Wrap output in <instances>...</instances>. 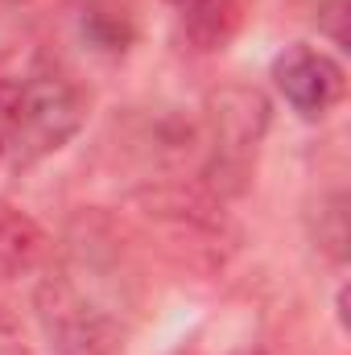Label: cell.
<instances>
[{
  "label": "cell",
  "mask_w": 351,
  "mask_h": 355,
  "mask_svg": "<svg viewBox=\"0 0 351 355\" xmlns=\"http://www.w3.org/2000/svg\"><path fill=\"white\" fill-rule=\"evenodd\" d=\"M87 120L83 91L58 75H33L12 83L8 95V128H4V162L33 166L58 153Z\"/></svg>",
  "instance_id": "1"
},
{
  "label": "cell",
  "mask_w": 351,
  "mask_h": 355,
  "mask_svg": "<svg viewBox=\"0 0 351 355\" xmlns=\"http://www.w3.org/2000/svg\"><path fill=\"white\" fill-rule=\"evenodd\" d=\"M273 83L302 120H323L343 99V87H348L343 67L327 50H314L306 42L285 46L273 58Z\"/></svg>",
  "instance_id": "2"
},
{
  "label": "cell",
  "mask_w": 351,
  "mask_h": 355,
  "mask_svg": "<svg viewBox=\"0 0 351 355\" xmlns=\"http://www.w3.org/2000/svg\"><path fill=\"white\" fill-rule=\"evenodd\" d=\"M42 252H46L42 227L12 202H0V281L29 272L42 261Z\"/></svg>",
  "instance_id": "3"
},
{
  "label": "cell",
  "mask_w": 351,
  "mask_h": 355,
  "mask_svg": "<svg viewBox=\"0 0 351 355\" xmlns=\"http://www.w3.org/2000/svg\"><path fill=\"white\" fill-rule=\"evenodd\" d=\"M174 8L182 17V25H186V33L203 50L219 46L232 29V4L228 0H174Z\"/></svg>",
  "instance_id": "4"
},
{
  "label": "cell",
  "mask_w": 351,
  "mask_h": 355,
  "mask_svg": "<svg viewBox=\"0 0 351 355\" xmlns=\"http://www.w3.org/2000/svg\"><path fill=\"white\" fill-rule=\"evenodd\" d=\"M8 95H12V83H0V166H4V128H8Z\"/></svg>",
  "instance_id": "5"
}]
</instances>
